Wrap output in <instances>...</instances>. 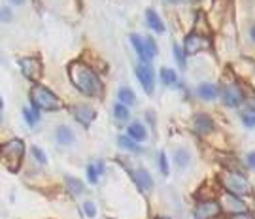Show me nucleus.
Returning <instances> with one entry per match:
<instances>
[{
	"instance_id": "nucleus-1",
	"label": "nucleus",
	"mask_w": 255,
	"mask_h": 219,
	"mask_svg": "<svg viewBox=\"0 0 255 219\" xmlns=\"http://www.w3.org/2000/svg\"><path fill=\"white\" fill-rule=\"evenodd\" d=\"M68 76L74 87L85 97H101L102 95L104 87H102L101 78L84 63H72L68 67Z\"/></svg>"
},
{
	"instance_id": "nucleus-2",
	"label": "nucleus",
	"mask_w": 255,
	"mask_h": 219,
	"mask_svg": "<svg viewBox=\"0 0 255 219\" xmlns=\"http://www.w3.org/2000/svg\"><path fill=\"white\" fill-rule=\"evenodd\" d=\"M218 180H220L221 187H223L227 193H233V195H237V197H246V195L252 193V185H250L248 178H246L242 172L225 168L220 172Z\"/></svg>"
},
{
	"instance_id": "nucleus-3",
	"label": "nucleus",
	"mask_w": 255,
	"mask_h": 219,
	"mask_svg": "<svg viewBox=\"0 0 255 219\" xmlns=\"http://www.w3.org/2000/svg\"><path fill=\"white\" fill-rule=\"evenodd\" d=\"M31 104L33 108L44 112H59L63 108V101L44 85H34L31 89Z\"/></svg>"
},
{
	"instance_id": "nucleus-4",
	"label": "nucleus",
	"mask_w": 255,
	"mask_h": 219,
	"mask_svg": "<svg viewBox=\"0 0 255 219\" xmlns=\"http://www.w3.org/2000/svg\"><path fill=\"white\" fill-rule=\"evenodd\" d=\"M25 155V142L21 138H12L2 146V163L10 172H17Z\"/></svg>"
},
{
	"instance_id": "nucleus-5",
	"label": "nucleus",
	"mask_w": 255,
	"mask_h": 219,
	"mask_svg": "<svg viewBox=\"0 0 255 219\" xmlns=\"http://www.w3.org/2000/svg\"><path fill=\"white\" fill-rule=\"evenodd\" d=\"M212 42L208 38V34H201V33H191L186 36L184 40V51L186 55H197L203 50H210Z\"/></svg>"
},
{
	"instance_id": "nucleus-6",
	"label": "nucleus",
	"mask_w": 255,
	"mask_h": 219,
	"mask_svg": "<svg viewBox=\"0 0 255 219\" xmlns=\"http://www.w3.org/2000/svg\"><path fill=\"white\" fill-rule=\"evenodd\" d=\"M19 68L23 72V76L31 82H38L42 78V63L36 57H23L19 59Z\"/></svg>"
},
{
	"instance_id": "nucleus-7",
	"label": "nucleus",
	"mask_w": 255,
	"mask_h": 219,
	"mask_svg": "<svg viewBox=\"0 0 255 219\" xmlns=\"http://www.w3.org/2000/svg\"><path fill=\"white\" fill-rule=\"evenodd\" d=\"M136 78H138L140 85L144 87V91H146L148 95H152L153 85H155V72H153L152 65H150V63L138 65V67H136Z\"/></svg>"
},
{
	"instance_id": "nucleus-8",
	"label": "nucleus",
	"mask_w": 255,
	"mask_h": 219,
	"mask_svg": "<svg viewBox=\"0 0 255 219\" xmlns=\"http://www.w3.org/2000/svg\"><path fill=\"white\" fill-rule=\"evenodd\" d=\"M221 212L220 201H201L195 208V218L197 219H214L218 218Z\"/></svg>"
},
{
	"instance_id": "nucleus-9",
	"label": "nucleus",
	"mask_w": 255,
	"mask_h": 219,
	"mask_svg": "<svg viewBox=\"0 0 255 219\" xmlns=\"http://www.w3.org/2000/svg\"><path fill=\"white\" fill-rule=\"evenodd\" d=\"M223 102H225V106H229V108H238L242 102L246 101V97H244V91H242V87L238 84H229L225 89H223Z\"/></svg>"
},
{
	"instance_id": "nucleus-10",
	"label": "nucleus",
	"mask_w": 255,
	"mask_h": 219,
	"mask_svg": "<svg viewBox=\"0 0 255 219\" xmlns=\"http://www.w3.org/2000/svg\"><path fill=\"white\" fill-rule=\"evenodd\" d=\"M221 210L223 212H227L229 216L231 214H238V212H246V204H244V201L240 199V197H237V195H233V193H223L221 195Z\"/></svg>"
},
{
	"instance_id": "nucleus-11",
	"label": "nucleus",
	"mask_w": 255,
	"mask_h": 219,
	"mask_svg": "<svg viewBox=\"0 0 255 219\" xmlns=\"http://www.w3.org/2000/svg\"><path fill=\"white\" fill-rule=\"evenodd\" d=\"M193 129H195L197 135L206 136L208 133L214 131V119L210 118L208 114H197L193 118Z\"/></svg>"
},
{
	"instance_id": "nucleus-12",
	"label": "nucleus",
	"mask_w": 255,
	"mask_h": 219,
	"mask_svg": "<svg viewBox=\"0 0 255 219\" xmlns=\"http://www.w3.org/2000/svg\"><path fill=\"white\" fill-rule=\"evenodd\" d=\"M74 118L78 119L82 125L89 127L95 118H97V112L91 108V106H85V104H80V106H74Z\"/></svg>"
},
{
	"instance_id": "nucleus-13",
	"label": "nucleus",
	"mask_w": 255,
	"mask_h": 219,
	"mask_svg": "<svg viewBox=\"0 0 255 219\" xmlns=\"http://www.w3.org/2000/svg\"><path fill=\"white\" fill-rule=\"evenodd\" d=\"M131 42H133V46H135L136 53L140 55L142 63H150L153 59V55H152V51H150V48H148V40L140 38L138 34H131Z\"/></svg>"
},
{
	"instance_id": "nucleus-14",
	"label": "nucleus",
	"mask_w": 255,
	"mask_h": 219,
	"mask_svg": "<svg viewBox=\"0 0 255 219\" xmlns=\"http://www.w3.org/2000/svg\"><path fill=\"white\" fill-rule=\"evenodd\" d=\"M197 93H199V97L203 99V101H216L218 97H220V87L214 84H208V82H204L197 87Z\"/></svg>"
},
{
	"instance_id": "nucleus-15",
	"label": "nucleus",
	"mask_w": 255,
	"mask_h": 219,
	"mask_svg": "<svg viewBox=\"0 0 255 219\" xmlns=\"http://www.w3.org/2000/svg\"><path fill=\"white\" fill-rule=\"evenodd\" d=\"M133 178H135L136 185L140 187V189H144V191H150L153 187L152 174H150L146 168H138L136 172H133Z\"/></svg>"
},
{
	"instance_id": "nucleus-16",
	"label": "nucleus",
	"mask_w": 255,
	"mask_h": 219,
	"mask_svg": "<svg viewBox=\"0 0 255 219\" xmlns=\"http://www.w3.org/2000/svg\"><path fill=\"white\" fill-rule=\"evenodd\" d=\"M146 19H148V25H150V29H152L153 33L163 34L165 31H167L163 19H161V16H159L155 10H148V12H146Z\"/></svg>"
},
{
	"instance_id": "nucleus-17",
	"label": "nucleus",
	"mask_w": 255,
	"mask_h": 219,
	"mask_svg": "<svg viewBox=\"0 0 255 219\" xmlns=\"http://www.w3.org/2000/svg\"><path fill=\"white\" fill-rule=\"evenodd\" d=\"M57 140H59V144H63V146L74 144V140H76L74 131H72L70 127H67V125H61V127L57 129Z\"/></svg>"
},
{
	"instance_id": "nucleus-18",
	"label": "nucleus",
	"mask_w": 255,
	"mask_h": 219,
	"mask_svg": "<svg viewBox=\"0 0 255 219\" xmlns=\"http://www.w3.org/2000/svg\"><path fill=\"white\" fill-rule=\"evenodd\" d=\"M127 135L131 136L133 140H136V142H142V140H146L148 131H146V127L142 123H131L129 129H127Z\"/></svg>"
},
{
	"instance_id": "nucleus-19",
	"label": "nucleus",
	"mask_w": 255,
	"mask_h": 219,
	"mask_svg": "<svg viewBox=\"0 0 255 219\" xmlns=\"http://www.w3.org/2000/svg\"><path fill=\"white\" fill-rule=\"evenodd\" d=\"M118 97H119V101L123 102L125 106H133V104L136 102L135 93H133V89H129V87H121L119 93H118Z\"/></svg>"
},
{
	"instance_id": "nucleus-20",
	"label": "nucleus",
	"mask_w": 255,
	"mask_h": 219,
	"mask_svg": "<svg viewBox=\"0 0 255 219\" xmlns=\"http://www.w3.org/2000/svg\"><path fill=\"white\" fill-rule=\"evenodd\" d=\"M118 144L123 148V150H127V152H140V146L136 144V140H133L131 136H119L118 138Z\"/></svg>"
},
{
	"instance_id": "nucleus-21",
	"label": "nucleus",
	"mask_w": 255,
	"mask_h": 219,
	"mask_svg": "<svg viewBox=\"0 0 255 219\" xmlns=\"http://www.w3.org/2000/svg\"><path fill=\"white\" fill-rule=\"evenodd\" d=\"M67 187L74 193V195H82L85 191L84 184H82V180H78V178H72V176H67Z\"/></svg>"
},
{
	"instance_id": "nucleus-22",
	"label": "nucleus",
	"mask_w": 255,
	"mask_h": 219,
	"mask_svg": "<svg viewBox=\"0 0 255 219\" xmlns=\"http://www.w3.org/2000/svg\"><path fill=\"white\" fill-rule=\"evenodd\" d=\"M161 80L165 85H176L178 82V74L172 68H161Z\"/></svg>"
},
{
	"instance_id": "nucleus-23",
	"label": "nucleus",
	"mask_w": 255,
	"mask_h": 219,
	"mask_svg": "<svg viewBox=\"0 0 255 219\" xmlns=\"http://www.w3.org/2000/svg\"><path fill=\"white\" fill-rule=\"evenodd\" d=\"M174 161H176V167H178V168H186L187 165L191 163V157H189L187 150H178L176 155H174Z\"/></svg>"
},
{
	"instance_id": "nucleus-24",
	"label": "nucleus",
	"mask_w": 255,
	"mask_h": 219,
	"mask_svg": "<svg viewBox=\"0 0 255 219\" xmlns=\"http://www.w3.org/2000/svg\"><path fill=\"white\" fill-rule=\"evenodd\" d=\"M114 116H116L118 119H121V121H127V119H129V116H131V112H129V106H125L123 102L116 104V106H114Z\"/></svg>"
},
{
	"instance_id": "nucleus-25",
	"label": "nucleus",
	"mask_w": 255,
	"mask_h": 219,
	"mask_svg": "<svg viewBox=\"0 0 255 219\" xmlns=\"http://www.w3.org/2000/svg\"><path fill=\"white\" fill-rule=\"evenodd\" d=\"M23 118L27 119V123L31 125V127H34L36 125V121H38V110L36 108H23Z\"/></svg>"
},
{
	"instance_id": "nucleus-26",
	"label": "nucleus",
	"mask_w": 255,
	"mask_h": 219,
	"mask_svg": "<svg viewBox=\"0 0 255 219\" xmlns=\"http://www.w3.org/2000/svg\"><path fill=\"white\" fill-rule=\"evenodd\" d=\"M240 118H242V123H244L248 129H255V112L248 110V112H244Z\"/></svg>"
},
{
	"instance_id": "nucleus-27",
	"label": "nucleus",
	"mask_w": 255,
	"mask_h": 219,
	"mask_svg": "<svg viewBox=\"0 0 255 219\" xmlns=\"http://www.w3.org/2000/svg\"><path fill=\"white\" fill-rule=\"evenodd\" d=\"M174 57H176V61H178V65L180 68H186V51L184 48H180V46H174Z\"/></svg>"
},
{
	"instance_id": "nucleus-28",
	"label": "nucleus",
	"mask_w": 255,
	"mask_h": 219,
	"mask_svg": "<svg viewBox=\"0 0 255 219\" xmlns=\"http://www.w3.org/2000/svg\"><path fill=\"white\" fill-rule=\"evenodd\" d=\"M87 178H89V182H91V184H97V182H99V178H101V172H99V168L95 167V163L87 167Z\"/></svg>"
},
{
	"instance_id": "nucleus-29",
	"label": "nucleus",
	"mask_w": 255,
	"mask_h": 219,
	"mask_svg": "<svg viewBox=\"0 0 255 219\" xmlns=\"http://www.w3.org/2000/svg\"><path fill=\"white\" fill-rule=\"evenodd\" d=\"M31 153H33V157L40 163V165H48V157H46V153L42 152L40 148L33 146V148H31Z\"/></svg>"
},
{
	"instance_id": "nucleus-30",
	"label": "nucleus",
	"mask_w": 255,
	"mask_h": 219,
	"mask_svg": "<svg viewBox=\"0 0 255 219\" xmlns=\"http://www.w3.org/2000/svg\"><path fill=\"white\" fill-rule=\"evenodd\" d=\"M159 168H161V172L167 176L170 172V168H169V159H167V153L165 152H161L159 153Z\"/></svg>"
},
{
	"instance_id": "nucleus-31",
	"label": "nucleus",
	"mask_w": 255,
	"mask_h": 219,
	"mask_svg": "<svg viewBox=\"0 0 255 219\" xmlns=\"http://www.w3.org/2000/svg\"><path fill=\"white\" fill-rule=\"evenodd\" d=\"M84 210H85V214H87L89 218H95V216H97V208H95V204L91 202V201H85Z\"/></svg>"
},
{
	"instance_id": "nucleus-32",
	"label": "nucleus",
	"mask_w": 255,
	"mask_h": 219,
	"mask_svg": "<svg viewBox=\"0 0 255 219\" xmlns=\"http://www.w3.org/2000/svg\"><path fill=\"white\" fill-rule=\"evenodd\" d=\"M227 219H254V216L246 210V212H238V214H231Z\"/></svg>"
},
{
	"instance_id": "nucleus-33",
	"label": "nucleus",
	"mask_w": 255,
	"mask_h": 219,
	"mask_svg": "<svg viewBox=\"0 0 255 219\" xmlns=\"http://www.w3.org/2000/svg\"><path fill=\"white\" fill-rule=\"evenodd\" d=\"M246 161H248V165H250L252 168H255V152L248 153V155H246Z\"/></svg>"
},
{
	"instance_id": "nucleus-34",
	"label": "nucleus",
	"mask_w": 255,
	"mask_h": 219,
	"mask_svg": "<svg viewBox=\"0 0 255 219\" xmlns=\"http://www.w3.org/2000/svg\"><path fill=\"white\" fill-rule=\"evenodd\" d=\"M10 10H6V8H2V21H10Z\"/></svg>"
},
{
	"instance_id": "nucleus-35",
	"label": "nucleus",
	"mask_w": 255,
	"mask_h": 219,
	"mask_svg": "<svg viewBox=\"0 0 255 219\" xmlns=\"http://www.w3.org/2000/svg\"><path fill=\"white\" fill-rule=\"evenodd\" d=\"M248 108H250L252 112H255V95H254V97H250V99H248Z\"/></svg>"
},
{
	"instance_id": "nucleus-36",
	"label": "nucleus",
	"mask_w": 255,
	"mask_h": 219,
	"mask_svg": "<svg viewBox=\"0 0 255 219\" xmlns=\"http://www.w3.org/2000/svg\"><path fill=\"white\" fill-rule=\"evenodd\" d=\"M250 36H252V40L255 42V25H252V29H250Z\"/></svg>"
},
{
	"instance_id": "nucleus-37",
	"label": "nucleus",
	"mask_w": 255,
	"mask_h": 219,
	"mask_svg": "<svg viewBox=\"0 0 255 219\" xmlns=\"http://www.w3.org/2000/svg\"><path fill=\"white\" fill-rule=\"evenodd\" d=\"M12 4H17V6H21V4H25V0H10Z\"/></svg>"
},
{
	"instance_id": "nucleus-38",
	"label": "nucleus",
	"mask_w": 255,
	"mask_h": 219,
	"mask_svg": "<svg viewBox=\"0 0 255 219\" xmlns=\"http://www.w3.org/2000/svg\"><path fill=\"white\" fill-rule=\"evenodd\" d=\"M165 2H169V4H180L182 0H165Z\"/></svg>"
},
{
	"instance_id": "nucleus-39",
	"label": "nucleus",
	"mask_w": 255,
	"mask_h": 219,
	"mask_svg": "<svg viewBox=\"0 0 255 219\" xmlns=\"http://www.w3.org/2000/svg\"><path fill=\"white\" fill-rule=\"evenodd\" d=\"M155 219H172V218H169V216H159V218H155Z\"/></svg>"
},
{
	"instance_id": "nucleus-40",
	"label": "nucleus",
	"mask_w": 255,
	"mask_h": 219,
	"mask_svg": "<svg viewBox=\"0 0 255 219\" xmlns=\"http://www.w3.org/2000/svg\"><path fill=\"white\" fill-rule=\"evenodd\" d=\"M193 2H203V0H193Z\"/></svg>"
}]
</instances>
